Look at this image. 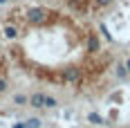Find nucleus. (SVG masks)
<instances>
[{
    "mask_svg": "<svg viewBox=\"0 0 130 128\" xmlns=\"http://www.w3.org/2000/svg\"><path fill=\"white\" fill-rule=\"evenodd\" d=\"M27 103L31 108H45V94L43 92H34L31 97H27Z\"/></svg>",
    "mask_w": 130,
    "mask_h": 128,
    "instance_id": "f257e3e1",
    "label": "nucleus"
},
{
    "mask_svg": "<svg viewBox=\"0 0 130 128\" xmlns=\"http://www.w3.org/2000/svg\"><path fill=\"white\" fill-rule=\"evenodd\" d=\"M88 121H90V124H96V126H101V124H103V117L96 115V112H90V115H88Z\"/></svg>",
    "mask_w": 130,
    "mask_h": 128,
    "instance_id": "f03ea898",
    "label": "nucleus"
},
{
    "mask_svg": "<svg viewBox=\"0 0 130 128\" xmlns=\"http://www.w3.org/2000/svg\"><path fill=\"white\" fill-rule=\"evenodd\" d=\"M56 106H58V101L50 94H45V108H56Z\"/></svg>",
    "mask_w": 130,
    "mask_h": 128,
    "instance_id": "7ed1b4c3",
    "label": "nucleus"
},
{
    "mask_svg": "<svg viewBox=\"0 0 130 128\" xmlns=\"http://www.w3.org/2000/svg\"><path fill=\"white\" fill-rule=\"evenodd\" d=\"M25 128H40V119H29V121H25Z\"/></svg>",
    "mask_w": 130,
    "mask_h": 128,
    "instance_id": "20e7f679",
    "label": "nucleus"
},
{
    "mask_svg": "<svg viewBox=\"0 0 130 128\" xmlns=\"http://www.w3.org/2000/svg\"><path fill=\"white\" fill-rule=\"evenodd\" d=\"M13 103H16V106H25L27 97H25V94H16V97H13Z\"/></svg>",
    "mask_w": 130,
    "mask_h": 128,
    "instance_id": "39448f33",
    "label": "nucleus"
},
{
    "mask_svg": "<svg viewBox=\"0 0 130 128\" xmlns=\"http://www.w3.org/2000/svg\"><path fill=\"white\" fill-rule=\"evenodd\" d=\"M126 74H128L126 65H121V63H119V67H117V77H119V79H126Z\"/></svg>",
    "mask_w": 130,
    "mask_h": 128,
    "instance_id": "423d86ee",
    "label": "nucleus"
},
{
    "mask_svg": "<svg viewBox=\"0 0 130 128\" xmlns=\"http://www.w3.org/2000/svg\"><path fill=\"white\" fill-rule=\"evenodd\" d=\"M7 88H9V83H7V79H5V77H0V92H5Z\"/></svg>",
    "mask_w": 130,
    "mask_h": 128,
    "instance_id": "0eeeda50",
    "label": "nucleus"
},
{
    "mask_svg": "<svg viewBox=\"0 0 130 128\" xmlns=\"http://www.w3.org/2000/svg\"><path fill=\"white\" fill-rule=\"evenodd\" d=\"M123 65H126V70H128V74H130V59H128V61H126Z\"/></svg>",
    "mask_w": 130,
    "mask_h": 128,
    "instance_id": "6e6552de",
    "label": "nucleus"
},
{
    "mask_svg": "<svg viewBox=\"0 0 130 128\" xmlns=\"http://www.w3.org/2000/svg\"><path fill=\"white\" fill-rule=\"evenodd\" d=\"M13 128H25V121H23V124H16Z\"/></svg>",
    "mask_w": 130,
    "mask_h": 128,
    "instance_id": "1a4fd4ad",
    "label": "nucleus"
}]
</instances>
